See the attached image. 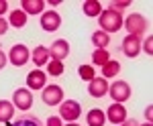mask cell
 Masks as SVG:
<instances>
[{"label":"cell","instance_id":"cell-9","mask_svg":"<svg viewBox=\"0 0 153 126\" xmlns=\"http://www.w3.org/2000/svg\"><path fill=\"white\" fill-rule=\"evenodd\" d=\"M106 120H110L112 124H123V122L127 120V110H125V106L112 102L108 106V110H106Z\"/></svg>","mask_w":153,"mask_h":126},{"label":"cell","instance_id":"cell-6","mask_svg":"<svg viewBox=\"0 0 153 126\" xmlns=\"http://www.w3.org/2000/svg\"><path fill=\"white\" fill-rule=\"evenodd\" d=\"M41 100L47 106H59L63 102V90L59 85H45L43 94H41Z\"/></svg>","mask_w":153,"mask_h":126},{"label":"cell","instance_id":"cell-35","mask_svg":"<svg viewBox=\"0 0 153 126\" xmlns=\"http://www.w3.org/2000/svg\"><path fill=\"white\" fill-rule=\"evenodd\" d=\"M65 126H78V124H74V122H71V124H65Z\"/></svg>","mask_w":153,"mask_h":126},{"label":"cell","instance_id":"cell-10","mask_svg":"<svg viewBox=\"0 0 153 126\" xmlns=\"http://www.w3.org/2000/svg\"><path fill=\"white\" fill-rule=\"evenodd\" d=\"M70 55V43L65 39H57L53 45L49 47V57L55 59V61H61Z\"/></svg>","mask_w":153,"mask_h":126},{"label":"cell","instance_id":"cell-8","mask_svg":"<svg viewBox=\"0 0 153 126\" xmlns=\"http://www.w3.org/2000/svg\"><path fill=\"white\" fill-rule=\"evenodd\" d=\"M139 51H141V39L135 37V35H127L123 39V53L133 59V57L139 55Z\"/></svg>","mask_w":153,"mask_h":126},{"label":"cell","instance_id":"cell-31","mask_svg":"<svg viewBox=\"0 0 153 126\" xmlns=\"http://www.w3.org/2000/svg\"><path fill=\"white\" fill-rule=\"evenodd\" d=\"M145 118H147V122H151V118H153V106H147V110H145Z\"/></svg>","mask_w":153,"mask_h":126},{"label":"cell","instance_id":"cell-18","mask_svg":"<svg viewBox=\"0 0 153 126\" xmlns=\"http://www.w3.org/2000/svg\"><path fill=\"white\" fill-rule=\"evenodd\" d=\"M86 122H88V126H104L106 114L102 112V110L94 108V110H90V112H88V116H86Z\"/></svg>","mask_w":153,"mask_h":126},{"label":"cell","instance_id":"cell-4","mask_svg":"<svg viewBox=\"0 0 153 126\" xmlns=\"http://www.w3.org/2000/svg\"><path fill=\"white\" fill-rule=\"evenodd\" d=\"M108 94L117 104H123L131 98V85L127 81H114L112 85H108Z\"/></svg>","mask_w":153,"mask_h":126},{"label":"cell","instance_id":"cell-14","mask_svg":"<svg viewBox=\"0 0 153 126\" xmlns=\"http://www.w3.org/2000/svg\"><path fill=\"white\" fill-rule=\"evenodd\" d=\"M45 8V2L43 0H23V8L21 10L29 16V14H41Z\"/></svg>","mask_w":153,"mask_h":126},{"label":"cell","instance_id":"cell-33","mask_svg":"<svg viewBox=\"0 0 153 126\" xmlns=\"http://www.w3.org/2000/svg\"><path fill=\"white\" fill-rule=\"evenodd\" d=\"M125 124H127V126H139V124H137V120H133V118H131V120H125Z\"/></svg>","mask_w":153,"mask_h":126},{"label":"cell","instance_id":"cell-30","mask_svg":"<svg viewBox=\"0 0 153 126\" xmlns=\"http://www.w3.org/2000/svg\"><path fill=\"white\" fill-rule=\"evenodd\" d=\"M8 10V2L6 0H0V18H2V14Z\"/></svg>","mask_w":153,"mask_h":126},{"label":"cell","instance_id":"cell-19","mask_svg":"<svg viewBox=\"0 0 153 126\" xmlns=\"http://www.w3.org/2000/svg\"><path fill=\"white\" fill-rule=\"evenodd\" d=\"M8 24H12V27H16V29H21V27H25L27 24V14H25L23 10H12L10 16H8Z\"/></svg>","mask_w":153,"mask_h":126},{"label":"cell","instance_id":"cell-17","mask_svg":"<svg viewBox=\"0 0 153 126\" xmlns=\"http://www.w3.org/2000/svg\"><path fill=\"white\" fill-rule=\"evenodd\" d=\"M14 118V104L6 102V100H0V122L6 124Z\"/></svg>","mask_w":153,"mask_h":126},{"label":"cell","instance_id":"cell-24","mask_svg":"<svg viewBox=\"0 0 153 126\" xmlns=\"http://www.w3.org/2000/svg\"><path fill=\"white\" fill-rule=\"evenodd\" d=\"M78 73H80V77H82L84 81H92L96 77V71H94V67H92V65H80Z\"/></svg>","mask_w":153,"mask_h":126},{"label":"cell","instance_id":"cell-11","mask_svg":"<svg viewBox=\"0 0 153 126\" xmlns=\"http://www.w3.org/2000/svg\"><path fill=\"white\" fill-rule=\"evenodd\" d=\"M27 85H29V90H43L45 85H47V73L45 71H41V69H35V71H31L29 75H27Z\"/></svg>","mask_w":153,"mask_h":126},{"label":"cell","instance_id":"cell-26","mask_svg":"<svg viewBox=\"0 0 153 126\" xmlns=\"http://www.w3.org/2000/svg\"><path fill=\"white\" fill-rule=\"evenodd\" d=\"M127 6H129V0H125V2H110V8L112 10H123Z\"/></svg>","mask_w":153,"mask_h":126},{"label":"cell","instance_id":"cell-15","mask_svg":"<svg viewBox=\"0 0 153 126\" xmlns=\"http://www.w3.org/2000/svg\"><path fill=\"white\" fill-rule=\"evenodd\" d=\"M33 63H35L37 67H43V65H47L49 63V49L43 45H39L33 49Z\"/></svg>","mask_w":153,"mask_h":126},{"label":"cell","instance_id":"cell-34","mask_svg":"<svg viewBox=\"0 0 153 126\" xmlns=\"http://www.w3.org/2000/svg\"><path fill=\"white\" fill-rule=\"evenodd\" d=\"M143 126H153V124H151V122H147V124H143Z\"/></svg>","mask_w":153,"mask_h":126},{"label":"cell","instance_id":"cell-27","mask_svg":"<svg viewBox=\"0 0 153 126\" xmlns=\"http://www.w3.org/2000/svg\"><path fill=\"white\" fill-rule=\"evenodd\" d=\"M45 126H61V118L59 116H49Z\"/></svg>","mask_w":153,"mask_h":126},{"label":"cell","instance_id":"cell-32","mask_svg":"<svg viewBox=\"0 0 153 126\" xmlns=\"http://www.w3.org/2000/svg\"><path fill=\"white\" fill-rule=\"evenodd\" d=\"M4 65H6V55H4V51L0 49V69L4 67Z\"/></svg>","mask_w":153,"mask_h":126},{"label":"cell","instance_id":"cell-23","mask_svg":"<svg viewBox=\"0 0 153 126\" xmlns=\"http://www.w3.org/2000/svg\"><path fill=\"white\" fill-rule=\"evenodd\" d=\"M106 61H110V55H108V51L106 49H96L94 53H92V63H96V65H104Z\"/></svg>","mask_w":153,"mask_h":126},{"label":"cell","instance_id":"cell-7","mask_svg":"<svg viewBox=\"0 0 153 126\" xmlns=\"http://www.w3.org/2000/svg\"><path fill=\"white\" fill-rule=\"evenodd\" d=\"M29 57H31V53H29V49L25 45H14L10 47V53H8V59H10V63L14 65V67H23L25 63L29 61Z\"/></svg>","mask_w":153,"mask_h":126},{"label":"cell","instance_id":"cell-21","mask_svg":"<svg viewBox=\"0 0 153 126\" xmlns=\"http://www.w3.org/2000/svg\"><path fill=\"white\" fill-rule=\"evenodd\" d=\"M102 12V6L98 0H86L84 2V14L86 16H98Z\"/></svg>","mask_w":153,"mask_h":126},{"label":"cell","instance_id":"cell-25","mask_svg":"<svg viewBox=\"0 0 153 126\" xmlns=\"http://www.w3.org/2000/svg\"><path fill=\"white\" fill-rule=\"evenodd\" d=\"M47 71H49V75H55V77H57V75L63 73V63H61V61H55V59H51V61L47 63Z\"/></svg>","mask_w":153,"mask_h":126},{"label":"cell","instance_id":"cell-20","mask_svg":"<svg viewBox=\"0 0 153 126\" xmlns=\"http://www.w3.org/2000/svg\"><path fill=\"white\" fill-rule=\"evenodd\" d=\"M118 71H120V63L110 59L102 65V77H114V75H118Z\"/></svg>","mask_w":153,"mask_h":126},{"label":"cell","instance_id":"cell-36","mask_svg":"<svg viewBox=\"0 0 153 126\" xmlns=\"http://www.w3.org/2000/svg\"><path fill=\"white\" fill-rule=\"evenodd\" d=\"M118 126H127V124H125V122H123V124H118Z\"/></svg>","mask_w":153,"mask_h":126},{"label":"cell","instance_id":"cell-3","mask_svg":"<svg viewBox=\"0 0 153 126\" xmlns=\"http://www.w3.org/2000/svg\"><path fill=\"white\" fill-rule=\"evenodd\" d=\"M82 114V108L76 100H65V102L59 104V118H65L68 122H74L78 120Z\"/></svg>","mask_w":153,"mask_h":126},{"label":"cell","instance_id":"cell-13","mask_svg":"<svg viewBox=\"0 0 153 126\" xmlns=\"http://www.w3.org/2000/svg\"><path fill=\"white\" fill-rule=\"evenodd\" d=\"M88 94L92 98H102L108 94V81L104 77H94V80L88 83Z\"/></svg>","mask_w":153,"mask_h":126},{"label":"cell","instance_id":"cell-2","mask_svg":"<svg viewBox=\"0 0 153 126\" xmlns=\"http://www.w3.org/2000/svg\"><path fill=\"white\" fill-rule=\"evenodd\" d=\"M123 24L127 27L129 35H135V37H141V35L147 31V21H145V16L139 14V12L129 14V16H127V21H123Z\"/></svg>","mask_w":153,"mask_h":126},{"label":"cell","instance_id":"cell-22","mask_svg":"<svg viewBox=\"0 0 153 126\" xmlns=\"http://www.w3.org/2000/svg\"><path fill=\"white\" fill-rule=\"evenodd\" d=\"M92 43L96 45V49H106L108 43H110V37H108L104 31H96V33L92 35Z\"/></svg>","mask_w":153,"mask_h":126},{"label":"cell","instance_id":"cell-12","mask_svg":"<svg viewBox=\"0 0 153 126\" xmlns=\"http://www.w3.org/2000/svg\"><path fill=\"white\" fill-rule=\"evenodd\" d=\"M59 24H61V16L55 10H49V12H43L41 14V27H43V31L53 33V31L59 29Z\"/></svg>","mask_w":153,"mask_h":126},{"label":"cell","instance_id":"cell-28","mask_svg":"<svg viewBox=\"0 0 153 126\" xmlns=\"http://www.w3.org/2000/svg\"><path fill=\"white\" fill-rule=\"evenodd\" d=\"M153 37H147V41H145V47H143V49H145V51H147V55H151L153 53Z\"/></svg>","mask_w":153,"mask_h":126},{"label":"cell","instance_id":"cell-5","mask_svg":"<svg viewBox=\"0 0 153 126\" xmlns=\"http://www.w3.org/2000/svg\"><path fill=\"white\" fill-rule=\"evenodd\" d=\"M12 104L19 110H23V112L31 110V106H33V94H31V90L29 88H19L16 92L12 94Z\"/></svg>","mask_w":153,"mask_h":126},{"label":"cell","instance_id":"cell-16","mask_svg":"<svg viewBox=\"0 0 153 126\" xmlns=\"http://www.w3.org/2000/svg\"><path fill=\"white\" fill-rule=\"evenodd\" d=\"M6 126H43V124L33 114H21L14 122H6Z\"/></svg>","mask_w":153,"mask_h":126},{"label":"cell","instance_id":"cell-29","mask_svg":"<svg viewBox=\"0 0 153 126\" xmlns=\"http://www.w3.org/2000/svg\"><path fill=\"white\" fill-rule=\"evenodd\" d=\"M8 31V21H4V18H0V35H4Z\"/></svg>","mask_w":153,"mask_h":126},{"label":"cell","instance_id":"cell-1","mask_svg":"<svg viewBox=\"0 0 153 126\" xmlns=\"http://www.w3.org/2000/svg\"><path fill=\"white\" fill-rule=\"evenodd\" d=\"M98 23H100V27H102V31H104L106 35H108V33H117L118 29L123 27V14H120L118 10L106 8V10L100 12Z\"/></svg>","mask_w":153,"mask_h":126}]
</instances>
